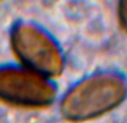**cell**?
<instances>
[{"label":"cell","instance_id":"cell-1","mask_svg":"<svg viewBox=\"0 0 127 123\" xmlns=\"http://www.w3.org/2000/svg\"><path fill=\"white\" fill-rule=\"evenodd\" d=\"M125 94L126 84L118 75H96L68 93L62 104V112L72 121L88 120L118 105Z\"/></svg>","mask_w":127,"mask_h":123},{"label":"cell","instance_id":"cell-2","mask_svg":"<svg viewBox=\"0 0 127 123\" xmlns=\"http://www.w3.org/2000/svg\"><path fill=\"white\" fill-rule=\"evenodd\" d=\"M12 44L20 60L37 74L57 75L62 72L60 52L40 30L31 26H19L12 35Z\"/></svg>","mask_w":127,"mask_h":123},{"label":"cell","instance_id":"cell-3","mask_svg":"<svg viewBox=\"0 0 127 123\" xmlns=\"http://www.w3.org/2000/svg\"><path fill=\"white\" fill-rule=\"evenodd\" d=\"M0 97L21 105L39 106L54 99V87L36 72L0 70Z\"/></svg>","mask_w":127,"mask_h":123},{"label":"cell","instance_id":"cell-4","mask_svg":"<svg viewBox=\"0 0 127 123\" xmlns=\"http://www.w3.org/2000/svg\"><path fill=\"white\" fill-rule=\"evenodd\" d=\"M119 16H121V21L123 24V26L127 29V1H124L121 3Z\"/></svg>","mask_w":127,"mask_h":123}]
</instances>
